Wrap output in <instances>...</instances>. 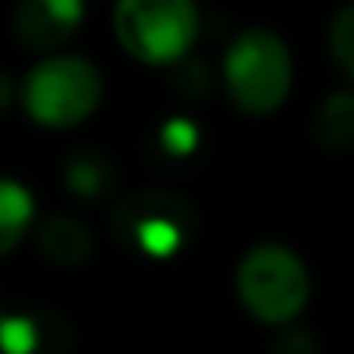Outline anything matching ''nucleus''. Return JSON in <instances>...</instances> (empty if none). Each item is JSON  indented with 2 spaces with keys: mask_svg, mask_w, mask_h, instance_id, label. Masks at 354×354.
I'll use <instances>...</instances> for the list:
<instances>
[{
  "mask_svg": "<svg viewBox=\"0 0 354 354\" xmlns=\"http://www.w3.org/2000/svg\"><path fill=\"white\" fill-rule=\"evenodd\" d=\"M313 132H316V142L326 149L340 153L351 146V139H354V97H351V91H337L319 104Z\"/></svg>",
  "mask_w": 354,
  "mask_h": 354,
  "instance_id": "1a4fd4ad",
  "label": "nucleus"
},
{
  "mask_svg": "<svg viewBox=\"0 0 354 354\" xmlns=\"http://www.w3.org/2000/svg\"><path fill=\"white\" fill-rule=\"evenodd\" d=\"M111 21L118 46L146 66L181 63L202 25L195 0H118Z\"/></svg>",
  "mask_w": 354,
  "mask_h": 354,
  "instance_id": "20e7f679",
  "label": "nucleus"
},
{
  "mask_svg": "<svg viewBox=\"0 0 354 354\" xmlns=\"http://www.w3.org/2000/svg\"><path fill=\"white\" fill-rule=\"evenodd\" d=\"M132 236L136 243L153 254V257H170L181 250V240H185V216L181 212H163V202H160V212L156 209H146L136 216L132 223Z\"/></svg>",
  "mask_w": 354,
  "mask_h": 354,
  "instance_id": "6e6552de",
  "label": "nucleus"
},
{
  "mask_svg": "<svg viewBox=\"0 0 354 354\" xmlns=\"http://www.w3.org/2000/svg\"><path fill=\"white\" fill-rule=\"evenodd\" d=\"M104 97L101 70L84 56H46L21 84V104L28 118L42 129H77L84 125Z\"/></svg>",
  "mask_w": 354,
  "mask_h": 354,
  "instance_id": "f03ea898",
  "label": "nucleus"
},
{
  "mask_svg": "<svg viewBox=\"0 0 354 354\" xmlns=\"http://www.w3.org/2000/svg\"><path fill=\"white\" fill-rule=\"evenodd\" d=\"M101 181H104V167H94V163H70V185L80 192V195H97L101 192Z\"/></svg>",
  "mask_w": 354,
  "mask_h": 354,
  "instance_id": "9b49d317",
  "label": "nucleus"
},
{
  "mask_svg": "<svg viewBox=\"0 0 354 354\" xmlns=\"http://www.w3.org/2000/svg\"><path fill=\"white\" fill-rule=\"evenodd\" d=\"M15 101V84L0 73V111H8V104Z\"/></svg>",
  "mask_w": 354,
  "mask_h": 354,
  "instance_id": "ddd939ff",
  "label": "nucleus"
},
{
  "mask_svg": "<svg viewBox=\"0 0 354 354\" xmlns=\"http://www.w3.org/2000/svg\"><path fill=\"white\" fill-rule=\"evenodd\" d=\"M326 49H330V59H333L337 73L344 80H351L354 77V8L351 4H344L337 11V18L330 21Z\"/></svg>",
  "mask_w": 354,
  "mask_h": 354,
  "instance_id": "9d476101",
  "label": "nucleus"
},
{
  "mask_svg": "<svg viewBox=\"0 0 354 354\" xmlns=\"http://www.w3.org/2000/svg\"><path fill=\"white\" fill-rule=\"evenodd\" d=\"M32 223H35L32 192L15 177H0V257H8L21 247Z\"/></svg>",
  "mask_w": 354,
  "mask_h": 354,
  "instance_id": "423d86ee",
  "label": "nucleus"
},
{
  "mask_svg": "<svg viewBox=\"0 0 354 354\" xmlns=\"http://www.w3.org/2000/svg\"><path fill=\"white\" fill-rule=\"evenodd\" d=\"M309 268L285 243H257L236 264V299L264 326L292 323L309 306Z\"/></svg>",
  "mask_w": 354,
  "mask_h": 354,
  "instance_id": "7ed1b4c3",
  "label": "nucleus"
},
{
  "mask_svg": "<svg viewBox=\"0 0 354 354\" xmlns=\"http://www.w3.org/2000/svg\"><path fill=\"white\" fill-rule=\"evenodd\" d=\"M84 21V0H21L15 15V32L21 46L35 53H53L66 46Z\"/></svg>",
  "mask_w": 354,
  "mask_h": 354,
  "instance_id": "39448f33",
  "label": "nucleus"
},
{
  "mask_svg": "<svg viewBox=\"0 0 354 354\" xmlns=\"http://www.w3.org/2000/svg\"><path fill=\"white\" fill-rule=\"evenodd\" d=\"M292 53L271 28H247L223 59V84L236 111L250 118L274 115L292 94Z\"/></svg>",
  "mask_w": 354,
  "mask_h": 354,
  "instance_id": "f257e3e1",
  "label": "nucleus"
},
{
  "mask_svg": "<svg viewBox=\"0 0 354 354\" xmlns=\"http://www.w3.org/2000/svg\"><path fill=\"white\" fill-rule=\"evenodd\" d=\"M160 139H163V146L174 149V153H188V149L195 146V129H192L188 122H170Z\"/></svg>",
  "mask_w": 354,
  "mask_h": 354,
  "instance_id": "f8f14e48",
  "label": "nucleus"
},
{
  "mask_svg": "<svg viewBox=\"0 0 354 354\" xmlns=\"http://www.w3.org/2000/svg\"><path fill=\"white\" fill-rule=\"evenodd\" d=\"M39 247L46 257H53L56 264H66V268H77L84 264L91 254H94V236L87 233L84 223L70 219V216H53L42 223L39 230Z\"/></svg>",
  "mask_w": 354,
  "mask_h": 354,
  "instance_id": "0eeeda50",
  "label": "nucleus"
}]
</instances>
